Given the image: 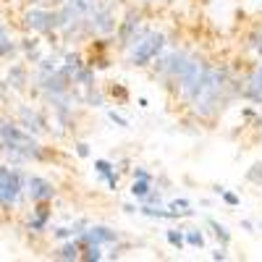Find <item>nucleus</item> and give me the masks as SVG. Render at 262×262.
Wrapping results in <instances>:
<instances>
[{
	"instance_id": "obj_1",
	"label": "nucleus",
	"mask_w": 262,
	"mask_h": 262,
	"mask_svg": "<svg viewBox=\"0 0 262 262\" xmlns=\"http://www.w3.org/2000/svg\"><path fill=\"white\" fill-rule=\"evenodd\" d=\"M189 60H191L189 48H170V50L165 48L155 60H152V76L160 79L168 90H176V81L184 74Z\"/></svg>"
},
{
	"instance_id": "obj_2",
	"label": "nucleus",
	"mask_w": 262,
	"mask_h": 262,
	"mask_svg": "<svg viewBox=\"0 0 262 262\" xmlns=\"http://www.w3.org/2000/svg\"><path fill=\"white\" fill-rule=\"evenodd\" d=\"M165 48H168V34L160 32V29H152L149 34H144L137 45L128 50V66H134V69H147Z\"/></svg>"
},
{
	"instance_id": "obj_3",
	"label": "nucleus",
	"mask_w": 262,
	"mask_h": 262,
	"mask_svg": "<svg viewBox=\"0 0 262 262\" xmlns=\"http://www.w3.org/2000/svg\"><path fill=\"white\" fill-rule=\"evenodd\" d=\"M142 21H144L142 8H128V11L123 13V18L118 21V29H116V42H118L116 48H118V50H123V53L131 50L144 34L152 32L149 27L142 24Z\"/></svg>"
},
{
	"instance_id": "obj_4",
	"label": "nucleus",
	"mask_w": 262,
	"mask_h": 262,
	"mask_svg": "<svg viewBox=\"0 0 262 262\" xmlns=\"http://www.w3.org/2000/svg\"><path fill=\"white\" fill-rule=\"evenodd\" d=\"M24 191H27V179L21 176V170L0 165V210L11 212L24 196Z\"/></svg>"
},
{
	"instance_id": "obj_5",
	"label": "nucleus",
	"mask_w": 262,
	"mask_h": 262,
	"mask_svg": "<svg viewBox=\"0 0 262 262\" xmlns=\"http://www.w3.org/2000/svg\"><path fill=\"white\" fill-rule=\"evenodd\" d=\"M21 24L32 34H55L60 21H58V8H45V6H29L21 16Z\"/></svg>"
},
{
	"instance_id": "obj_6",
	"label": "nucleus",
	"mask_w": 262,
	"mask_h": 262,
	"mask_svg": "<svg viewBox=\"0 0 262 262\" xmlns=\"http://www.w3.org/2000/svg\"><path fill=\"white\" fill-rule=\"evenodd\" d=\"M76 242H79V247H86V244H116L118 238H121V233L118 231H113L111 226H86L81 233H76L74 236Z\"/></svg>"
},
{
	"instance_id": "obj_7",
	"label": "nucleus",
	"mask_w": 262,
	"mask_h": 262,
	"mask_svg": "<svg viewBox=\"0 0 262 262\" xmlns=\"http://www.w3.org/2000/svg\"><path fill=\"white\" fill-rule=\"evenodd\" d=\"M16 121L24 126L29 134H34V137H42V134H48V118L42 116L37 107H32V105H21L18 111H16Z\"/></svg>"
},
{
	"instance_id": "obj_8",
	"label": "nucleus",
	"mask_w": 262,
	"mask_h": 262,
	"mask_svg": "<svg viewBox=\"0 0 262 262\" xmlns=\"http://www.w3.org/2000/svg\"><path fill=\"white\" fill-rule=\"evenodd\" d=\"M242 97L249 100L252 105L262 107V58L257 63V69L242 79Z\"/></svg>"
},
{
	"instance_id": "obj_9",
	"label": "nucleus",
	"mask_w": 262,
	"mask_h": 262,
	"mask_svg": "<svg viewBox=\"0 0 262 262\" xmlns=\"http://www.w3.org/2000/svg\"><path fill=\"white\" fill-rule=\"evenodd\" d=\"M27 194L32 205L34 202H53L55 200V186L45 176H27Z\"/></svg>"
},
{
	"instance_id": "obj_10",
	"label": "nucleus",
	"mask_w": 262,
	"mask_h": 262,
	"mask_svg": "<svg viewBox=\"0 0 262 262\" xmlns=\"http://www.w3.org/2000/svg\"><path fill=\"white\" fill-rule=\"evenodd\" d=\"M50 217H53V205L50 202H34L32 205V215H29V221H27V231L45 233Z\"/></svg>"
},
{
	"instance_id": "obj_11",
	"label": "nucleus",
	"mask_w": 262,
	"mask_h": 262,
	"mask_svg": "<svg viewBox=\"0 0 262 262\" xmlns=\"http://www.w3.org/2000/svg\"><path fill=\"white\" fill-rule=\"evenodd\" d=\"M18 55H21L18 39H13V34H11V29H8L6 21H0V60L13 63Z\"/></svg>"
},
{
	"instance_id": "obj_12",
	"label": "nucleus",
	"mask_w": 262,
	"mask_h": 262,
	"mask_svg": "<svg viewBox=\"0 0 262 262\" xmlns=\"http://www.w3.org/2000/svg\"><path fill=\"white\" fill-rule=\"evenodd\" d=\"M29 84V66L27 63H11L8 66V86L16 92H24Z\"/></svg>"
},
{
	"instance_id": "obj_13",
	"label": "nucleus",
	"mask_w": 262,
	"mask_h": 262,
	"mask_svg": "<svg viewBox=\"0 0 262 262\" xmlns=\"http://www.w3.org/2000/svg\"><path fill=\"white\" fill-rule=\"evenodd\" d=\"M74 84H76V86H81V90H90V86H97V69H95L92 63H84V66H79L76 74H74Z\"/></svg>"
},
{
	"instance_id": "obj_14",
	"label": "nucleus",
	"mask_w": 262,
	"mask_h": 262,
	"mask_svg": "<svg viewBox=\"0 0 262 262\" xmlns=\"http://www.w3.org/2000/svg\"><path fill=\"white\" fill-rule=\"evenodd\" d=\"M55 259H66V262H71V259H81V247L76 238H69V242H60V247L53 252Z\"/></svg>"
},
{
	"instance_id": "obj_15",
	"label": "nucleus",
	"mask_w": 262,
	"mask_h": 262,
	"mask_svg": "<svg viewBox=\"0 0 262 262\" xmlns=\"http://www.w3.org/2000/svg\"><path fill=\"white\" fill-rule=\"evenodd\" d=\"M18 45H21V53L27 55L29 63H39L42 60V48H39V39L37 37H27V39H18Z\"/></svg>"
},
{
	"instance_id": "obj_16",
	"label": "nucleus",
	"mask_w": 262,
	"mask_h": 262,
	"mask_svg": "<svg viewBox=\"0 0 262 262\" xmlns=\"http://www.w3.org/2000/svg\"><path fill=\"white\" fill-rule=\"evenodd\" d=\"M205 223H207V228L212 231V236L217 238V242H221V247H228V244H231V231H228L223 223H217L215 217H207Z\"/></svg>"
},
{
	"instance_id": "obj_17",
	"label": "nucleus",
	"mask_w": 262,
	"mask_h": 262,
	"mask_svg": "<svg viewBox=\"0 0 262 262\" xmlns=\"http://www.w3.org/2000/svg\"><path fill=\"white\" fill-rule=\"evenodd\" d=\"M81 102L90 107H105V92H100L97 86H90V90H81Z\"/></svg>"
},
{
	"instance_id": "obj_18",
	"label": "nucleus",
	"mask_w": 262,
	"mask_h": 262,
	"mask_svg": "<svg viewBox=\"0 0 262 262\" xmlns=\"http://www.w3.org/2000/svg\"><path fill=\"white\" fill-rule=\"evenodd\" d=\"M165 242L176 249V252H184V249H186V231H181V228H168V231H165Z\"/></svg>"
},
{
	"instance_id": "obj_19",
	"label": "nucleus",
	"mask_w": 262,
	"mask_h": 262,
	"mask_svg": "<svg viewBox=\"0 0 262 262\" xmlns=\"http://www.w3.org/2000/svg\"><path fill=\"white\" fill-rule=\"evenodd\" d=\"M247 50L254 53L257 58H262V24H257V27L247 34Z\"/></svg>"
},
{
	"instance_id": "obj_20",
	"label": "nucleus",
	"mask_w": 262,
	"mask_h": 262,
	"mask_svg": "<svg viewBox=\"0 0 262 262\" xmlns=\"http://www.w3.org/2000/svg\"><path fill=\"white\" fill-rule=\"evenodd\" d=\"M128 191H131V196H134L137 202H142L144 196L152 191V181H149V179H134V181H131V189H128Z\"/></svg>"
},
{
	"instance_id": "obj_21",
	"label": "nucleus",
	"mask_w": 262,
	"mask_h": 262,
	"mask_svg": "<svg viewBox=\"0 0 262 262\" xmlns=\"http://www.w3.org/2000/svg\"><path fill=\"white\" fill-rule=\"evenodd\" d=\"M81 259L84 262H100V259H105L102 244H86V247H81Z\"/></svg>"
},
{
	"instance_id": "obj_22",
	"label": "nucleus",
	"mask_w": 262,
	"mask_h": 262,
	"mask_svg": "<svg viewBox=\"0 0 262 262\" xmlns=\"http://www.w3.org/2000/svg\"><path fill=\"white\" fill-rule=\"evenodd\" d=\"M205 233L200 228H186V247L191 249H205Z\"/></svg>"
},
{
	"instance_id": "obj_23",
	"label": "nucleus",
	"mask_w": 262,
	"mask_h": 262,
	"mask_svg": "<svg viewBox=\"0 0 262 262\" xmlns=\"http://www.w3.org/2000/svg\"><path fill=\"white\" fill-rule=\"evenodd\" d=\"M168 207L176 212L179 217H191L194 215V210H191V205H189V200H184V196H179V200H173V202H168Z\"/></svg>"
},
{
	"instance_id": "obj_24",
	"label": "nucleus",
	"mask_w": 262,
	"mask_h": 262,
	"mask_svg": "<svg viewBox=\"0 0 262 262\" xmlns=\"http://www.w3.org/2000/svg\"><path fill=\"white\" fill-rule=\"evenodd\" d=\"M247 181L254 184V186H262V163H254V165L247 170Z\"/></svg>"
},
{
	"instance_id": "obj_25",
	"label": "nucleus",
	"mask_w": 262,
	"mask_h": 262,
	"mask_svg": "<svg viewBox=\"0 0 262 262\" xmlns=\"http://www.w3.org/2000/svg\"><path fill=\"white\" fill-rule=\"evenodd\" d=\"M74 236H76L74 226H71V228H69V226H60V228L53 231V238H55V242H69V238H74Z\"/></svg>"
},
{
	"instance_id": "obj_26",
	"label": "nucleus",
	"mask_w": 262,
	"mask_h": 262,
	"mask_svg": "<svg viewBox=\"0 0 262 262\" xmlns=\"http://www.w3.org/2000/svg\"><path fill=\"white\" fill-rule=\"evenodd\" d=\"M113 170H116V165H113L111 160H102V158H100V160H95V173H97L100 179H102V176H107V173H113Z\"/></svg>"
},
{
	"instance_id": "obj_27",
	"label": "nucleus",
	"mask_w": 262,
	"mask_h": 262,
	"mask_svg": "<svg viewBox=\"0 0 262 262\" xmlns=\"http://www.w3.org/2000/svg\"><path fill=\"white\" fill-rule=\"evenodd\" d=\"M139 205H163V189H152Z\"/></svg>"
},
{
	"instance_id": "obj_28",
	"label": "nucleus",
	"mask_w": 262,
	"mask_h": 262,
	"mask_svg": "<svg viewBox=\"0 0 262 262\" xmlns=\"http://www.w3.org/2000/svg\"><path fill=\"white\" fill-rule=\"evenodd\" d=\"M221 200H223L228 207H238V205H242V200H238V194H233V191H228V189H223Z\"/></svg>"
},
{
	"instance_id": "obj_29",
	"label": "nucleus",
	"mask_w": 262,
	"mask_h": 262,
	"mask_svg": "<svg viewBox=\"0 0 262 262\" xmlns=\"http://www.w3.org/2000/svg\"><path fill=\"white\" fill-rule=\"evenodd\" d=\"M107 118H111L118 128H131V123H128V118H123L121 113H116V111H107Z\"/></svg>"
},
{
	"instance_id": "obj_30",
	"label": "nucleus",
	"mask_w": 262,
	"mask_h": 262,
	"mask_svg": "<svg viewBox=\"0 0 262 262\" xmlns=\"http://www.w3.org/2000/svg\"><path fill=\"white\" fill-rule=\"evenodd\" d=\"M111 97H116L118 102H126V100H128L126 86H121V84H113V86H111Z\"/></svg>"
},
{
	"instance_id": "obj_31",
	"label": "nucleus",
	"mask_w": 262,
	"mask_h": 262,
	"mask_svg": "<svg viewBox=\"0 0 262 262\" xmlns=\"http://www.w3.org/2000/svg\"><path fill=\"white\" fill-rule=\"evenodd\" d=\"M102 181L107 184V189H111V191H118V173L116 170L107 173V176H102Z\"/></svg>"
},
{
	"instance_id": "obj_32",
	"label": "nucleus",
	"mask_w": 262,
	"mask_h": 262,
	"mask_svg": "<svg viewBox=\"0 0 262 262\" xmlns=\"http://www.w3.org/2000/svg\"><path fill=\"white\" fill-rule=\"evenodd\" d=\"M74 147H76V155L79 158H90V144H86V142H76Z\"/></svg>"
},
{
	"instance_id": "obj_33",
	"label": "nucleus",
	"mask_w": 262,
	"mask_h": 262,
	"mask_svg": "<svg viewBox=\"0 0 262 262\" xmlns=\"http://www.w3.org/2000/svg\"><path fill=\"white\" fill-rule=\"evenodd\" d=\"M212 259H228V247H217V249H212V254H210Z\"/></svg>"
},
{
	"instance_id": "obj_34",
	"label": "nucleus",
	"mask_w": 262,
	"mask_h": 262,
	"mask_svg": "<svg viewBox=\"0 0 262 262\" xmlns=\"http://www.w3.org/2000/svg\"><path fill=\"white\" fill-rule=\"evenodd\" d=\"M134 179H149L152 181V173L147 168H134Z\"/></svg>"
},
{
	"instance_id": "obj_35",
	"label": "nucleus",
	"mask_w": 262,
	"mask_h": 262,
	"mask_svg": "<svg viewBox=\"0 0 262 262\" xmlns=\"http://www.w3.org/2000/svg\"><path fill=\"white\" fill-rule=\"evenodd\" d=\"M118 170H121V173H128V170H131V160H128V158H123V160L118 163Z\"/></svg>"
},
{
	"instance_id": "obj_36",
	"label": "nucleus",
	"mask_w": 262,
	"mask_h": 262,
	"mask_svg": "<svg viewBox=\"0 0 262 262\" xmlns=\"http://www.w3.org/2000/svg\"><path fill=\"white\" fill-rule=\"evenodd\" d=\"M242 228H244L247 233H254V223H252V221H242Z\"/></svg>"
},
{
	"instance_id": "obj_37",
	"label": "nucleus",
	"mask_w": 262,
	"mask_h": 262,
	"mask_svg": "<svg viewBox=\"0 0 262 262\" xmlns=\"http://www.w3.org/2000/svg\"><path fill=\"white\" fill-rule=\"evenodd\" d=\"M123 210L126 212H139V207H134V205H123Z\"/></svg>"
},
{
	"instance_id": "obj_38",
	"label": "nucleus",
	"mask_w": 262,
	"mask_h": 262,
	"mask_svg": "<svg viewBox=\"0 0 262 262\" xmlns=\"http://www.w3.org/2000/svg\"><path fill=\"white\" fill-rule=\"evenodd\" d=\"M137 105H139V107H147L149 102H147V97H139V100H137Z\"/></svg>"
},
{
	"instance_id": "obj_39",
	"label": "nucleus",
	"mask_w": 262,
	"mask_h": 262,
	"mask_svg": "<svg viewBox=\"0 0 262 262\" xmlns=\"http://www.w3.org/2000/svg\"><path fill=\"white\" fill-rule=\"evenodd\" d=\"M259 226H262V223H259Z\"/></svg>"
}]
</instances>
